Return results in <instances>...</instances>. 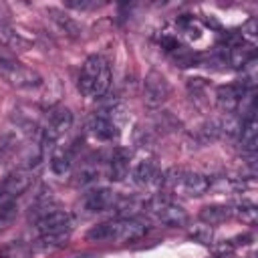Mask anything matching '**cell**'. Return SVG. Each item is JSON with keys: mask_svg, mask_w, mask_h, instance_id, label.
I'll use <instances>...</instances> for the list:
<instances>
[{"mask_svg": "<svg viewBox=\"0 0 258 258\" xmlns=\"http://www.w3.org/2000/svg\"><path fill=\"white\" fill-rule=\"evenodd\" d=\"M111 85V67L105 56L93 54L83 62L79 75V91L89 99H99Z\"/></svg>", "mask_w": 258, "mask_h": 258, "instance_id": "7a4b0ae2", "label": "cell"}, {"mask_svg": "<svg viewBox=\"0 0 258 258\" xmlns=\"http://www.w3.org/2000/svg\"><path fill=\"white\" fill-rule=\"evenodd\" d=\"M119 204V198L115 191H111L109 187H97V189H91L85 194L83 198V206L85 210L89 212H107V210H113L117 208Z\"/></svg>", "mask_w": 258, "mask_h": 258, "instance_id": "ba28073f", "label": "cell"}, {"mask_svg": "<svg viewBox=\"0 0 258 258\" xmlns=\"http://www.w3.org/2000/svg\"><path fill=\"white\" fill-rule=\"evenodd\" d=\"M0 77L16 89H34L42 83L40 75L20 62L6 46H0Z\"/></svg>", "mask_w": 258, "mask_h": 258, "instance_id": "3957f363", "label": "cell"}, {"mask_svg": "<svg viewBox=\"0 0 258 258\" xmlns=\"http://www.w3.org/2000/svg\"><path fill=\"white\" fill-rule=\"evenodd\" d=\"M0 258H8V256H0Z\"/></svg>", "mask_w": 258, "mask_h": 258, "instance_id": "603a6c76", "label": "cell"}, {"mask_svg": "<svg viewBox=\"0 0 258 258\" xmlns=\"http://www.w3.org/2000/svg\"><path fill=\"white\" fill-rule=\"evenodd\" d=\"M157 222H161V224H165V226H169V228H183V226H187V222H189V216L185 214V210L183 208H179L177 204H173L171 200H167V198H153V200H149V202H145V206H143Z\"/></svg>", "mask_w": 258, "mask_h": 258, "instance_id": "8992f818", "label": "cell"}, {"mask_svg": "<svg viewBox=\"0 0 258 258\" xmlns=\"http://www.w3.org/2000/svg\"><path fill=\"white\" fill-rule=\"evenodd\" d=\"M16 218V198L8 196L0 187V230L10 226V222Z\"/></svg>", "mask_w": 258, "mask_h": 258, "instance_id": "d6986e66", "label": "cell"}, {"mask_svg": "<svg viewBox=\"0 0 258 258\" xmlns=\"http://www.w3.org/2000/svg\"><path fill=\"white\" fill-rule=\"evenodd\" d=\"M133 179H135L137 185H153V183H161L163 173L159 171L155 161L147 159V161H141L133 169Z\"/></svg>", "mask_w": 258, "mask_h": 258, "instance_id": "5bb4252c", "label": "cell"}, {"mask_svg": "<svg viewBox=\"0 0 258 258\" xmlns=\"http://www.w3.org/2000/svg\"><path fill=\"white\" fill-rule=\"evenodd\" d=\"M161 183L165 187H169L171 191L175 194H181V196H202L210 189V179L202 173H196V171H187V169H171L167 173H163V179Z\"/></svg>", "mask_w": 258, "mask_h": 258, "instance_id": "5b68a950", "label": "cell"}, {"mask_svg": "<svg viewBox=\"0 0 258 258\" xmlns=\"http://www.w3.org/2000/svg\"><path fill=\"white\" fill-rule=\"evenodd\" d=\"M89 131L97 137V139H103V141H111L117 137V125L111 121V117H107L105 113H97L91 117L89 121Z\"/></svg>", "mask_w": 258, "mask_h": 258, "instance_id": "4fadbf2b", "label": "cell"}, {"mask_svg": "<svg viewBox=\"0 0 258 258\" xmlns=\"http://www.w3.org/2000/svg\"><path fill=\"white\" fill-rule=\"evenodd\" d=\"M232 216V208L228 206H206L202 208L200 212V220L208 226H216V224H222L226 222L228 218Z\"/></svg>", "mask_w": 258, "mask_h": 258, "instance_id": "ac0fdd59", "label": "cell"}, {"mask_svg": "<svg viewBox=\"0 0 258 258\" xmlns=\"http://www.w3.org/2000/svg\"><path fill=\"white\" fill-rule=\"evenodd\" d=\"M50 169L56 173V175H64L71 165H73V153L69 147H52V153H50Z\"/></svg>", "mask_w": 258, "mask_h": 258, "instance_id": "2e32d148", "label": "cell"}, {"mask_svg": "<svg viewBox=\"0 0 258 258\" xmlns=\"http://www.w3.org/2000/svg\"><path fill=\"white\" fill-rule=\"evenodd\" d=\"M32 183V173L30 171H24V169H18L10 175H6L2 181H0V187L12 196V198H18L20 194H24Z\"/></svg>", "mask_w": 258, "mask_h": 258, "instance_id": "7c38bea8", "label": "cell"}, {"mask_svg": "<svg viewBox=\"0 0 258 258\" xmlns=\"http://www.w3.org/2000/svg\"><path fill=\"white\" fill-rule=\"evenodd\" d=\"M171 95V85L169 81L157 73V71H149L145 81H143V101L149 107H159L161 103H165Z\"/></svg>", "mask_w": 258, "mask_h": 258, "instance_id": "52a82bcc", "label": "cell"}, {"mask_svg": "<svg viewBox=\"0 0 258 258\" xmlns=\"http://www.w3.org/2000/svg\"><path fill=\"white\" fill-rule=\"evenodd\" d=\"M73 216L69 212H48L44 216H40V220L36 222L38 234H40V242L48 244V246H60L69 240L71 230H73Z\"/></svg>", "mask_w": 258, "mask_h": 258, "instance_id": "277c9868", "label": "cell"}, {"mask_svg": "<svg viewBox=\"0 0 258 258\" xmlns=\"http://www.w3.org/2000/svg\"><path fill=\"white\" fill-rule=\"evenodd\" d=\"M177 26L181 28V32H185L189 38H200V22L194 18V16H187V14H183V16H179L177 18Z\"/></svg>", "mask_w": 258, "mask_h": 258, "instance_id": "44dd1931", "label": "cell"}, {"mask_svg": "<svg viewBox=\"0 0 258 258\" xmlns=\"http://www.w3.org/2000/svg\"><path fill=\"white\" fill-rule=\"evenodd\" d=\"M226 48H228L226 58H228L230 67H234V69H244L256 56V46L252 42H246L244 38H240L238 42H234V44H230Z\"/></svg>", "mask_w": 258, "mask_h": 258, "instance_id": "9c48e42d", "label": "cell"}, {"mask_svg": "<svg viewBox=\"0 0 258 258\" xmlns=\"http://www.w3.org/2000/svg\"><path fill=\"white\" fill-rule=\"evenodd\" d=\"M71 123H73V113H71L67 107L56 105V107H52V109L48 111V121H46V127H44L42 131H46V133L58 137L60 133H64V131L71 127Z\"/></svg>", "mask_w": 258, "mask_h": 258, "instance_id": "8fae6325", "label": "cell"}, {"mask_svg": "<svg viewBox=\"0 0 258 258\" xmlns=\"http://www.w3.org/2000/svg\"><path fill=\"white\" fill-rule=\"evenodd\" d=\"M129 151L123 149V147H117L111 155V161H109V177L113 181H121L127 177L129 173Z\"/></svg>", "mask_w": 258, "mask_h": 258, "instance_id": "9a60e30c", "label": "cell"}, {"mask_svg": "<svg viewBox=\"0 0 258 258\" xmlns=\"http://www.w3.org/2000/svg\"><path fill=\"white\" fill-rule=\"evenodd\" d=\"M64 6L67 8H75V10H89V8H99L101 4H97V2H75V0H69V2H64Z\"/></svg>", "mask_w": 258, "mask_h": 258, "instance_id": "7402d4cb", "label": "cell"}, {"mask_svg": "<svg viewBox=\"0 0 258 258\" xmlns=\"http://www.w3.org/2000/svg\"><path fill=\"white\" fill-rule=\"evenodd\" d=\"M46 14H50V18L58 24L60 30H64V34H69V36H79V34H81V26H79L69 14H64V12L56 10V8H48Z\"/></svg>", "mask_w": 258, "mask_h": 258, "instance_id": "ffe728a7", "label": "cell"}, {"mask_svg": "<svg viewBox=\"0 0 258 258\" xmlns=\"http://www.w3.org/2000/svg\"><path fill=\"white\" fill-rule=\"evenodd\" d=\"M252 91H254V89H252ZM244 93H246V89H242L238 83L218 87V91H216V103H218V107H220L222 111L234 113Z\"/></svg>", "mask_w": 258, "mask_h": 258, "instance_id": "30bf717a", "label": "cell"}, {"mask_svg": "<svg viewBox=\"0 0 258 258\" xmlns=\"http://www.w3.org/2000/svg\"><path fill=\"white\" fill-rule=\"evenodd\" d=\"M240 143L248 153L256 151V143H258V129H256V117L244 119L240 125Z\"/></svg>", "mask_w": 258, "mask_h": 258, "instance_id": "e0dca14e", "label": "cell"}, {"mask_svg": "<svg viewBox=\"0 0 258 258\" xmlns=\"http://www.w3.org/2000/svg\"><path fill=\"white\" fill-rule=\"evenodd\" d=\"M147 234V226L137 218H117L93 226L87 240L93 242H135Z\"/></svg>", "mask_w": 258, "mask_h": 258, "instance_id": "6da1fadb", "label": "cell"}]
</instances>
